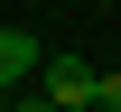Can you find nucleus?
<instances>
[{"label": "nucleus", "mask_w": 121, "mask_h": 112, "mask_svg": "<svg viewBox=\"0 0 121 112\" xmlns=\"http://www.w3.org/2000/svg\"><path fill=\"white\" fill-rule=\"evenodd\" d=\"M37 84H47V103H56V112H93V103H103V75H93L84 56H47Z\"/></svg>", "instance_id": "1"}, {"label": "nucleus", "mask_w": 121, "mask_h": 112, "mask_svg": "<svg viewBox=\"0 0 121 112\" xmlns=\"http://www.w3.org/2000/svg\"><path fill=\"white\" fill-rule=\"evenodd\" d=\"M37 65H47V56L28 47V28H0V94H19V84H28Z\"/></svg>", "instance_id": "2"}, {"label": "nucleus", "mask_w": 121, "mask_h": 112, "mask_svg": "<svg viewBox=\"0 0 121 112\" xmlns=\"http://www.w3.org/2000/svg\"><path fill=\"white\" fill-rule=\"evenodd\" d=\"M93 112H121V75H103V103H93Z\"/></svg>", "instance_id": "3"}, {"label": "nucleus", "mask_w": 121, "mask_h": 112, "mask_svg": "<svg viewBox=\"0 0 121 112\" xmlns=\"http://www.w3.org/2000/svg\"><path fill=\"white\" fill-rule=\"evenodd\" d=\"M9 112H56V103H47V94H28V103H9Z\"/></svg>", "instance_id": "4"}, {"label": "nucleus", "mask_w": 121, "mask_h": 112, "mask_svg": "<svg viewBox=\"0 0 121 112\" xmlns=\"http://www.w3.org/2000/svg\"><path fill=\"white\" fill-rule=\"evenodd\" d=\"M0 112H9V94H0Z\"/></svg>", "instance_id": "5"}]
</instances>
